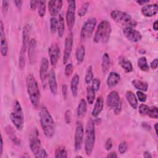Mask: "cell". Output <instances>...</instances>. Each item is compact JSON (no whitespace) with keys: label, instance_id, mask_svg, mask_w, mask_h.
Masks as SVG:
<instances>
[{"label":"cell","instance_id":"37","mask_svg":"<svg viewBox=\"0 0 158 158\" xmlns=\"http://www.w3.org/2000/svg\"><path fill=\"white\" fill-rule=\"evenodd\" d=\"M147 115L152 118L157 119V118H158L157 107H156L155 106L149 107V109H148V112H147Z\"/></svg>","mask_w":158,"mask_h":158},{"label":"cell","instance_id":"6","mask_svg":"<svg viewBox=\"0 0 158 158\" xmlns=\"http://www.w3.org/2000/svg\"><path fill=\"white\" fill-rule=\"evenodd\" d=\"M10 118L17 130L21 131L23 129L24 126V115L22 106L17 100H15L13 103Z\"/></svg>","mask_w":158,"mask_h":158},{"label":"cell","instance_id":"33","mask_svg":"<svg viewBox=\"0 0 158 158\" xmlns=\"http://www.w3.org/2000/svg\"><path fill=\"white\" fill-rule=\"evenodd\" d=\"M138 66L140 70L144 72H148L149 70V66L148 64L147 59L146 57L143 56L138 59Z\"/></svg>","mask_w":158,"mask_h":158},{"label":"cell","instance_id":"54","mask_svg":"<svg viewBox=\"0 0 158 158\" xmlns=\"http://www.w3.org/2000/svg\"><path fill=\"white\" fill-rule=\"evenodd\" d=\"M141 125H142V127H143V128L146 129V130H151V126L148 123L144 122H142Z\"/></svg>","mask_w":158,"mask_h":158},{"label":"cell","instance_id":"19","mask_svg":"<svg viewBox=\"0 0 158 158\" xmlns=\"http://www.w3.org/2000/svg\"><path fill=\"white\" fill-rule=\"evenodd\" d=\"M121 102L120 96L117 91H112L107 96L106 103L110 108H114L118 103Z\"/></svg>","mask_w":158,"mask_h":158},{"label":"cell","instance_id":"61","mask_svg":"<svg viewBox=\"0 0 158 158\" xmlns=\"http://www.w3.org/2000/svg\"><path fill=\"white\" fill-rule=\"evenodd\" d=\"M157 123H156L155 125H154V130H155V131H156V135H157Z\"/></svg>","mask_w":158,"mask_h":158},{"label":"cell","instance_id":"1","mask_svg":"<svg viewBox=\"0 0 158 158\" xmlns=\"http://www.w3.org/2000/svg\"><path fill=\"white\" fill-rule=\"evenodd\" d=\"M39 115L44 135L48 138H51L55 131V123L52 117L45 107H43L41 109Z\"/></svg>","mask_w":158,"mask_h":158},{"label":"cell","instance_id":"32","mask_svg":"<svg viewBox=\"0 0 158 158\" xmlns=\"http://www.w3.org/2000/svg\"><path fill=\"white\" fill-rule=\"evenodd\" d=\"M95 93L96 91L91 86H89L86 88V100L89 104L91 105L93 104L95 99Z\"/></svg>","mask_w":158,"mask_h":158},{"label":"cell","instance_id":"55","mask_svg":"<svg viewBox=\"0 0 158 158\" xmlns=\"http://www.w3.org/2000/svg\"><path fill=\"white\" fill-rule=\"evenodd\" d=\"M107 157H111V158H116L117 157V153L115 152H109L107 155Z\"/></svg>","mask_w":158,"mask_h":158},{"label":"cell","instance_id":"59","mask_svg":"<svg viewBox=\"0 0 158 158\" xmlns=\"http://www.w3.org/2000/svg\"><path fill=\"white\" fill-rule=\"evenodd\" d=\"M152 27H153V29L155 30V31H157V28H158V23H157V20H156L153 24H152Z\"/></svg>","mask_w":158,"mask_h":158},{"label":"cell","instance_id":"56","mask_svg":"<svg viewBox=\"0 0 158 158\" xmlns=\"http://www.w3.org/2000/svg\"><path fill=\"white\" fill-rule=\"evenodd\" d=\"M14 2L15 3V6L19 8V9H20L21 7H22V3H23V1H14Z\"/></svg>","mask_w":158,"mask_h":158},{"label":"cell","instance_id":"34","mask_svg":"<svg viewBox=\"0 0 158 158\" xmlns=\"http://www.w3.org/2000/svg\"><path fill=\"white\" fill-rule=\"evenodd\" d=\"M58 20H59L58 28H57L58 36L59 37L62 38L64 35V31H65V23H64V19L61 14H59Z\"/></svg>","mask_w":158,"mask_h":158},{"label":"cell","instance_id":"5","mask_svg":"<svg viewBox=\"0 0 158 158\" xmlns=\"http://www.w3.org/2000/svg\"><path fill=\"white\" fill-rule=\"evenodd\" d=\"M30 148L35 157H47L46 151L43 149L37 129L35 128L30 136Z\"/></svg>","mask_w":158,"mask_h":158},{"label":"cell","instance_id":"27","mask_svg":"<svg viewBox=\"0 0 158 158\" xmlns=\"http://www.w3.org/2000/svg\"><path fill=\"white\" fill-rule=\"evenodd\" d=\"M87 110V103L84 99H81L77 107V116L79 118H82L85 116Z\"/></svg>","mask_w":158,"mask_h":158},{"label":"cell","instance_id":"52","mask_svg":"<svg viewBox=\"0 0 158 158\" xmlns=\"http://www.w3.org/2000/svg\"><path fill=\"white\" fill-rule=\"evenodd\" d=\"M67 86L64 84L62 85V95L64 96V98L65 99L67 98Z\"/></svg>","mask_w":158,"mask_h":158},{"label":"cell","instance_id":"11","mask_svg":"<svg viewBox=\"0 0 158 158\" xmlns=\"http://www.w3.org/2000/svg\"><path fill=\"white\" fill-rule=\"evenodd\" d=\"M49 73V61L46 57H43L41 59V65L40 67V78L43 88H45L48 81Z\"/></svg>","mask_w":158,"mask_h":158},{"label":"cell","instance_id":"47","mask_svg":"<svg viewBox=\"0 0 158 158\" xmlns=\"http://www.w3.org/2000/svg\"><path fill=\"white\" fill-rule=\"evenodd\" d=\"M25 66V56H19V67L20 70H23Z\"/></svg>","mask_w":158,"mask_h":158},{"label":"cell","instance_id":"39","mask_svg":"<svg viewBox=\"0 0 158 158\" xmlns=\"http://www.w3.org/2000/svg\"><path fill=\"white\" fill-rule=\"evenodd\" d=\"M93 79V67L91 65H89L86 70V75L85 78V80L86 83L89 84Z\"/></svg>","mask_w":158,"mask_h":158},{"label":"cell","instance_id":"43","mask_svg":"<svg viewBox=\"0 0 158 158\" xmlns=\"http://www.w3.org/2000/svg\"><path fill=\"white\" fill-rule=\"evenodd\" d=\"M128 149V144L126 141H122L118 145V151L120 154H124Z\"/></svg>","mask_w":158,"mask_h":158},{"label":"cell","instance_id":"22","mask_svg":"<svg viewBox=\"0 0 158 158\" xmlns=\"http://www.w3.org/2000/svg\"><path fill=\"white\" fill-rule=\"evenodd\" d=\"M120 80V75L115 72H110L107 77L106 83H107V86L111 88L116 86L119 83Z\"/></svg>","mask_w":158,"mask_h":158},{"label":"cell","instance_id":"2","mask_svg":"<svg viewBox=\"0 0 158 158\" xmlns=\"http://www.w3.org/2000/svg\"><path fill=\"white\" fill-rule=\"evenodd\" d=\"M27 93L31 104L35 108L40 102V91L38 82L33 74H28L26 78Z\"/></svg>","mask_w":158,"mask_h":158},{"label":"cell","instance_id":"25","mask_svg":"<svg viewBox=\"0 0 158 158\" xmlns=\"http://www.w3.org/2000/svg\"><path fill=\"white\" fill-rule=\"evenodd\" d=\"M110 67V59L109 55L107 52H104L102 57L101 69L104 74L107 73Z\"/></svg>","mask_w":158,"mask_h":158},{"label":"cell","instance_id":"48","mask_svg":"<svg viewBox=\"0 0 158 158\" xmlns=\"http://www.w3.org/2000/svg\"><path fill=\"white\" fill-rule=\"evenodd\" d=\"M9 1H2V12L4 14H5L9 8Z\"/></svg>","mask_w":158,"mask_h":158},{"label":"cell","instance_id":"53","mask_svg":"<svg viewBox=\"0 0 158 158\" xmlns=\"http://www.w3.org/2000/svg\"><path fill=\"white\" fill-rule=\"evenodd\" d=\"M157 64H158V59L157 58L154 59L150 64V67L152 69H156L157 68Z\"/></svg>","mask_w":158,"mask_h":158},{"label":"cell","instance_id":"31","mask_svg":"<svg viewBox=\"0 0 158 158\" xmlns=\"http://www.w3.org/2000/svg\"><path fill=\"white\" fill-rule=\"evenodd\" d=\"M6 131L7 134L8 135L9 138L11 139V141L13 142V143L15 145H20V140L19 139V138L15 135L14 130L10 126H8L6 128Z\"/></svg>","mask_w":158,"mask_h":158},{"label":"cell","instance_id":"15","mask_svg":"<svg viewBox=\"0 0 158 158\" xmlns=\"http://www.w3.org/2000/svg\"><path fill=\"white\" fill-rule=\"evenodd\" d=\"M51 64L56 65L60 56V49L57 43H53L48 49Z\"/></svg>","mask_w":158,"mask_h":158},{"label":"cell","instance_id":"17","mask_svg":"<svg viewBox=\"0 0 158 158\" xmlns=\"http://www.w3.org/2000/svg\"><path fill=\"white\" fill-rule=\"evenodd\" d=\"M36 47L37 43L35 39L30 40L28 46V56L31 64H33L36 59Z\"/></svg>","mask_w":158,"mask_h":158},{"label":"cell","instance_id":"10","mask_svg":"<svg viewBox=\"0 0 158 158\" xmlns=\"http://www.w3.org/2000/svg\"><path fill=\"white\" fill-rule=\"evenodd\" d=\"M84 136V128L81 122H77L75 136H74V148L76 151L81 149Z\"/></svg>","mask_w":158,"mask_h":158},{"label":"cell","instance_id":"16","mask_svg":"<svg viewBox=\"0 0 158 158\" xmlns=\"http://www.w3.org/2000/svg\"><path fill=\"white\" fill-rule=\"evenodd\" d=\"M0 48L1 53L2 56H6L8 51V45L6 37V34L4 31V25L2 21L0 22Z\"/></svg>","mask_w":158,"mask_h":158},{"label":"cell","instance_id":"36","mask_svg":"<svg viewBox=\"0 0 158 158\" xmlns=\"http://www.w3.org/2000/svg\"><path fill=\"white\" fill-rule=\"evenodd\" d=\"M37 9H38V13L39 16L41 17H44L46 12V1H38Z\"/></svg>","mask_w":158,"mask_h":158},{"label":"cell","instance_id":"51","mask_svg":"<svg viewBox=\"0 0 158 158\" xmlns=\"http://www.w3.org/2000/svg\"><path fill=\"white\" fill-rule=\"evenodd\" d=\"M38 3V1H31L30 2V9L33 10H35L37 8Z\"/></svg>","mask_w":158,"mask_h":158},{"label":"cell","instance_id":"3","mask_svg":"<svg viewBox=\"0 0 158 158\" xmlns=\"http://www.w3.org/2000/svg\"><path fill=\"white\" fill-rule=\"evenodd\" d=\"M110 33L111 27L110 23L106 20H103L100 22L97 27L93 41L96 43H101L106 44L109 40Z\"/></svg>","mask_w":158,"mask_h":158},{"label":"cell","instance_id":"13","mask_svg":"<svg viewBox=\"0 0 158 158\" xmlns=\"http://www.w3.org/2000/svg\"><path fill=\"white\" fill-rule=\"evenodd\" d=\"M73 42V36L72 32H70L66 37L65 40V47L63 56V64H66L69 60V58L72 52Z\"/></svg>","mask_w":158,"mask_h":158},{"label":"cell","instance_id":"57","mask_svg":"<svg viewBox=\"0 0 158 158\" xmlns=\"http://www.w3.org/2000/svg\"><path fill=\"white\" fill-rule=\"evenodd\" d=\"M1 147H0V156L2 154V151H3V140H2V136L1 135Z\"/></svg>","mask_w":158,"mask_h":158},{"label":"cell","instance_id":"29","mask_svg":"<svg viewBox=\"0 0 158 158\" xmlns=\"http://www.w3.org/2000/svg\"><path fill=\"white\" fill-rule=\"evenodd\" d=\"M119 64L126 73H130L133 71V65L131 62L125 57H122L119 60Z\"/></svg>","mask_w":158,"mask_h":158},{"label":"cell","instance_id":"7","mask_svg":"<svg viewBox=\"0 0 158 158\" xmlns=\"http://www.w3.org/2000/svg\"><path fill=\"white\" fill-rule=\"evenodd\" d=\"M111 18L116 22L124 25L125 27H134L136 25V22L132 19L130 15L125 12L114 10L110 13Z\"/></svg>","mask_w":158,"mask_h":158},{"label":"cell","instance_id":"38","mask_svg":"<svg viewBox=\"0 0 158 158\" xmlns=\"http://www.w3.org/2000/svg\"><path fill=\"white\" fill-rule=\"evenodd\" d=\"M59 20L56 17H52L50 20V28L52 33H55L57 31Z\"/></svg>","mask_w":158,"mask_h":158},{"label":"cell","instance_id":"44","mask_svg":"<svg viewBox=\"0 0 158 158\" xmlns=\"http://www.w3.org/2000/svg\"><path fill=\"white\" fill-rule=\"evenodd\" d=\"M73 65L72 63H68L65 65V74L66 76L69 77L73 72Z\"/></svg>","mask_w":158,"mask_h":158},{"label":"cell","instance_id":"23","mask_svg":"<svg viewBox=\"0 0 158 158\" xmlns=\"http://www.w3.org/2000/svg\"><path fill=\"white\" fill-rule=\"evenodd\" d=\"M104 107V100L101 96H99L96 101L94 106L91 112L93 117H97L101 112Z\"/></svg>","mask_w":158,"mask_h":158},{"label":"cell","instance_id":"41","mask_svg":"<svg viewBox=\"0 0 158 158\" xmlns=\"http://www.w3.org/2000/svg\"><path fill=\"white\" fill-rule=\"evenodd\" d=\"M149 109V106L144 104H141L138 107V111L140 115H147L148 110Z\"/></svg>","mask_w":158,"mask_h":158},{"label":"cell","instance_id":"40","mask_svg":"<svg viewBox=\"0 0 158 158\" xmlns=\"http://www.w3.org/2000/svg\"><path fill=\"white\" fill-rule=\"evenodd\" d=\"M89 2H84L78 10V15L80 16V17L84 16L86 14L88 9L89 8Z\"/></svg>","mask_w":158,"mask_h":158},{"label":"cell","instance_id":"14","mask_svg":"<svg viewBox=\"0 0 158 158\" xmlns=\"http://www.w3.org/2000/svg\"><path fill=\"white\" fill-rule=\"evenodd\" d=\"M30 26L28 24H27L23 28L22 31V45L20 51L19 56H25L27 49L28 46L30 43Z\"/></svg>","mask_w":158,"mask_h":158},{"label":"cell","instance_id":"18","mask_svg":"<svg viewBox=\"0 0 158 158\" xmlns=\"http://www.w3.org/2000/svg\"><path fill=\"white\" fill-rule=\"evenodd\" d=\"M49 12L52 17H55L58 15L62 7V1L60 0L54 1L51 0L48 2V4Z\"/></svg>","mask_w":158,"mask_h":158},{"label":"cell","instance_id":"8","mask_svg":"<svg viewBox=\"0 0 158 158\" xmlns=\"http://www.w3.org/2000/svg\"><path fill=\"white\" fill-rule=\"evenodd\" d=\"M96 23L97 20L95 17H90L85 21L82 26L80 33V37L83 41L86 40L91 36Z\"/></svg>","mask_w":158,"mask_h":158},{"label":"cell","instance_id":"58","mask_svg":"<svg viewBox=\"0 0 158 158\" xmlns=\"http://www.w3.org/2000/svg\"><path fill=\"white\" fill-rule=\"evenodd\" d=\"M136 2L138 4H139V5H146V4L149 2V0L147 1H143V0H140V1H136Z\"/></svg>","mask_w":158,"mask_h":158},{"label":"cell","instance_id":"12","mask_svg":"<svg viewBox=\"0 0 158 158\" xmlns=\"http://www.w3.org/2000/svg\"><path fill=\"white\" fill-rule=\"evenodd\" d=\"M122 32L127 40L133 43L138 42L142 38L141 33L132 27H125Z\"/></svg>","mask_w":158,"mask_h":158},{"label":"cell","instance_id":"28","mask_svg":"<svg viewBox=\"0 0 158 158\" xmlns=\"http://www.w3.org/2000/svg\"><path fill=\"white\" fill-rule=\"evenodd\" d=\"M131 83L133 85V86L138 91L144 92L146 91L148 89V84L146 81L135 79L132 80Z\"/></svg>","mask_w":158,"mask_h":158},{"label":"cell","instance_id":"35","mask_svg":"<svg viewBox=\"0 0 158 158\" xmlns=\"http://www.w3.org/2000/svg\"><path fill=\"white\" fill-rule=\"evenodd\" d=\"M55 157L56 158H66L68 157L67 151L64 146L58 147L55 152Z\"/></svg>","mask_w":158,"mask_h":158},{"label":"cell","instance_id":"24","mask_svg":"<svg viewBox=\"0 0 158 158\" xmlns=\"http://www.w3.org/2000/svg\"><path fill=\"white\" fill-rule=\"evenodd\" d=\"M125 97L130 106L133 109H136L138 106V99L136 95L132 91H128L126 92Z\"/></svg>","mask_w":158,"mask_h":158},{"label":"cell","instance_id":"42","mask_svg":"<svg viewBox=\"0 0 158 158\" xmlns=\"http://www.w3.org/2000/svg\"><path fill=\"white\" fill-rule=\"evenodd\" d=\"M91 87L94 89L95 91H98L101 86V81L98 78H93V80L91 81Z\"/></svg>","mask_w":158,"mask_h":158},{"label":"cell","instance_id":"26","mask_svg":"<svg viewBox=\"0 0 158 158\" xmlns=\"http://www.w3.org/2000/svg\"><path fill=\"white\" fill-rule=\"evenodd\" d=\"M80 83V77L77 73H75L72 77L71 83H70V88L72 95L73 97H76L78 93V87Z\"/></svg>","mask_w":158,"mask_h":158},{"label":"cell","instance_id":"9","mask_svg":"<svg viewBox=\"0 0 158 158\" xmlns=\"http://www.w3.org/2000/svg\"><path fill=\"white\" fill-rule=\"evenodd\" d=\"M67 2L68 7L65 15V20L68 29L72 30L75 24L76 2L75 1H68Z\"/></svg>","mask_w":158,"mask_h":158},{"label":"cell","instance_id":"21","mask_svg":"<svg viewBox=\"0 0 158 158\" xmlns=\"http://www.w3.org/2000/svg\"><path fill=\"white\" fill-rule=\"evenodd\" d=\"M158 10V6L157 4H148L142 7L141 12L142 14L148 17H150L155 15Z\"/></svg>","mask_w":158,"mask_h":158},{"label":"cell","instance_id":"50","mask_svg":"<svg viewBox=\"0 0 158 158\" xmlns=\"http://www.w3.org/2000/svg\"><path fill=\"white\" fill-rule=\"evenodd\" d=\"M122 101L118 103L114 108V114L115 115H118V114H120V113L121 112V110H122Z\"/></svg>","mask_w":158,"mask_h":158},{"label":"cell","instance_id":"46","mask_svg":"<svg viewBox=\"0 0 158 158\" xmlns=\"http://www.w3.org/2000/svg\"><path fill=\"white\" fill-rule=\"evenodd\" d=\"M72 113L70 110H67L64 114V120L66 123L69 124L71 122Z\"/></svg>","mask_w":158,"mask_h":158},{"label":"cell","instance_id":"62","mask_svg":"<svg viewBox=\"0 0 158 158\" xmlns=\"http://www.w3.org/2000/svg\"><path fill=\"white\" fill-rule=\"evenodd\" d=\"M75 157H76V158H77V157H81V158H82L83 157H82V156H77Z\"/></svg>","mask_w":158,"mask_h":158},{"label":"cell","instance_id":"49","mask_svg":"<svg viewBox=\"0 0 158 158\" xmlns=\"http://www.w3.org/2000/svg\"><path fill=\"white\" fill-rule=\"evenodd\" d=\"M112 147V141L111 138H107V139L106 141L105 148L107 151H109V150H110Z\"/></svg>","mask_w":158,"mask_h":158},{"label":"cell","instance_id":"60","mask_svg":"<svg viewBox=\"0 0 158 158\" xmlns=\"http://www.w3.org/2000/svg\"><path fill=\"white\" fill-rule=\"evenodd\" d=\"M144 157L145 158H151L152 156H151V153H149L148 151H145L144 152Z\"/></svg>","mask_w":158,"mask_h":158},{"label":"cell","instance_id":"20","mask_svg":"<svg viewBox=\"0 0 158 158\" xmlns=\"http://www.w3.org/2000/svg\"><path fill=\"white\" fill-rule=\"evenodd\" d=\"M48 83L51 92L54 95L57 94V83L56 77V73L54 70L52 69L50 70L48 73Z\"/></svg>","mask_w":158,"mask_h":158},{"label":"cell","instance_id":"45","mask_svg":"<svg viewBox=\"0 0 158 158\" xmlns=\"http://www.w3.org/2000/svg\"><path fill=\"white\" fill-rule=\"evenodd\" d=\"M136 96H137V98L138 99V100L139 101H141V102H144L146 101V95L144 93V92L141 91H138L136 92Z\"/></svg>","mask_w":158,"mask_h":158},{"label":"cell","instance_id":"30","mask_svg":"<svg viewBox=\"0 0 158 158\" xmlns=\"http://www.w3.org/2000/svg\"><path fill=\"white\" fill-rule=\"evenodd\" d=\"M75 56L77 63L78 64L83 62L85 56V48L83 45H80L77 47L75 51Z\"/></svg>","mask_w":158,"mask_h":158},{"label":"cell","instance_id":"4","mask_svg":"<svg viewBox=\"0 0 158 158\" xmlns=\"http://www.w3.org/2000/svg\"><path fill=\"white\" fill-rule=\"evenodd\" d=\"M95 133L94 122L89 120L86 124L85 137V150L87 156H90L93 150L96 139Z\"/></svg>","mask_w":158,"mask_h":158}]
</instances>
